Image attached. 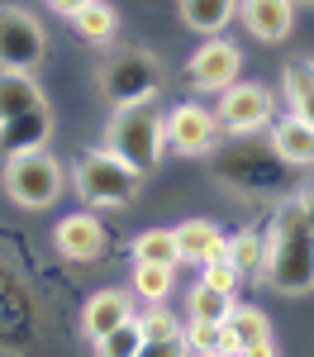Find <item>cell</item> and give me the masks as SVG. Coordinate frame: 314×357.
Segmentation results:
<instances>
[{
    "instance_id": "cell-15",
    "label": "cell",
    "mask_w": 314,
    "mask_h": 357,
    "mask_svg": "<svg viewBox=\"0 0 314 357\" xmlns=\"http://www.w3.org/2000/svg\"><path fill=\"white\" fill-rule=\"evenodd\" d=\"M139 310H134V291H95L91 301L81 305V333L95 343V338H105L110 329H119L124 319H134Z\"/></svg>"
},
{
    "instance_id": "cell-6",
    "label": "cell",
    "mask_w": 314,
    "mask_h": 357,
    "mask_svg": "<svg viewBox=\"0 0 314 357\" xmlns=\"http://www.w3.org/2000/svg\"><path fill=\"white\" fill-rule=\"evenodd\" d=\"M105 148L134 172H157L167 158V138H162V110L152 105H134V110H114L110 129H105Z\"/></svg>"
},
{
    "instance_id": "cell-29",
    "label": "cell",
    "mask_w": 314,
    "mask_h": 357,
    "mask_svg": "<svg viewBox=\"0 0 314 357\" xmlns=\"http://www.w3.org/2000/svg\"><path fill=\"white\" fill-rule=\"evenodd\" d=\"M139 324H143V338H167V333H176V329H181V324L171 319V314L162 310V305H152L148 314H139Z\"/></svg>"
},
{
    "instance_id": "cell-4",
    "label": "cell",
    "mask_w": 314,
    "mask_h": 357,
    "mask_svg": "<svg viewBox=\"0 0 314 357\" xmlns=\"http://www.w3.org/2000/svg\"><path fill=\"white\" fill-rule=\"evenodd\" d=\"M214 176L238 195H285L295 167H285L272 148H253V138H238L233 148H214Z\"/></svg>"
},
{
    "instance_id": "cell-24",
    "label": "cell",
    "mask_w": 314,
    "mask_h": 357,
    "mask_svg": "<svg viewBox=\"0 0 314 357\" xmlns=\"http://www.w3.org/2000/svg\"><path fill=\"white\" fill-rule=\"evenodd\" d=\"M139 348H143L139 314H134V319H124L119 329H110L105 338H95V353H100V357H139Z\"/></svg>"
},
{
    "instance_id": "cell-19",
    "label": "cell",
    "mask_w": 314,
    "mask_h": 357,
    "mask_svg": "<svg viewBox=\"0 0 314 357\" xmlns=\"http://www.w3.org/2000/svg\"><path fill=\"white\" fill-rule=\"evenodd\" d=\"M72 29L81 33L86 43H114V33H119V15H114L110 0H91V5H81L77 15H72Z\"/></svg>"
},
{
    "instance_id": "cell-30",
    "label": "cell",
    "mask_w": 314,
    "mask_h": 357,
    "mask_svg": "<svg viewBox=\"0 0 314 357\" xmlns=\"http://www.w3.org/2000/svg\"><path fill=\"white\" fill-rule=\"evenodd\" d=\"M238 357H276V338H262V343H248V348H238Z\"/></svg>"
},
{
    "instance_id": "cell-31",
    "label": "cell",
    "mask_w": 314,
    "mask_h": 357,
    "mask_svg": "<svg viewBox=\"0 0 314 357\" xmlns=\"http://www.w3.org/2000/svg\"><path fill=\"white\" fill-rule=\"evenodd\" d=\"M81 5H91V0H48V10H57L62 20H72V15H77Z\"/></svg>"
},
{
    "instance_id": "cell-27",
    "label": "cell",
    "mask_w": 314,
    "mask_h": 357,
    "mask_svg": "<svg viewBox=\"0 0 314 357\" xmlns=\"http://www.w3.org/2000/svg\"><path fill=\"white\" fill-rule=\"evenodd\" d=\"M200 281L214 286V291H224V296H233L243 276H238V267H233L228 257H219V262H205V267H200Z\"/></svg>"
},
{
    "instance_id": "cell-33",
    "label": "cell",
    "mask_w": 314,
    "mask_h": 357,
    "mask_svg": "<svg viewBox=\"0 0 314 357\" xmlns=\"http://www.w3.org/2000/svg\"><path fill=\"white\" fill-rule=\"evenodd\" d=\"M205 357H238V353H224V348H219V353H205Z\"/></svg>"
},
{
    "instance_id": "cell-16",
    "label": "cell",
    "mask_w": 314,
    "mask_h": 357,
    "mask_svg": "<svg viewBox=\"0 0 314 357\" xmlns=\"http://www.w3.org/2000/svg\"><path fill=\"white\" fill-rule=\"evenodd\" d=\"M272 153H276L285 167H295V172H310L314 167V124L295 119V114L276 119V124H272Z\"/></svg>"
},
{
    "instance_id": "cell-2",
    "label": "cell",
    "mask_w": 314,
    "mask_h": 357,
    "mask_svg": "<svg viewBox=\"0 0 314 357\" xmlns=\"http://www.w3.org/2000/svg\"><path fill=\"white\" fill-rule=\"evenodd\" d=\"M53 138V105L43 96V86L19 72H0V153L19 158L38 153Z\"/></svg>"
},
{
    "instance_id": "cell-28",
    "label": "cell",
    "mask_w": 314,
    "mask_h": 357,
    "mask_svg": "<svg viewBox=\"0 0 314 357\" xmlns=\"http://www.w3.org/2000/svg\"><path fill=\"white\" fill-rule=\"evenodd\" d=\"M191 348H186V329L167 333V338H143L139 357H186Z\"/></svg>"
},
{
    "instance_id": "cell-18",
    "label": "cell",
    "mask_w": 314,
    "mask_h": 357,
    "mask_svg": "<svg viewBox=\"0 0 314 357\" xmlns=\"http://www.w3.org/2000/svg\"><path fill=\"white\" fill-rule=\"evenodd\" d=\"M281 91H285V105L295 119L314 124V62H290L281 72Z\"/></svg>"
},
{
    "instance_id": "cell-22",
    "label": "cell",
    "mask_w": 314,
    "mask_h": 357,
    "mask_svg": "<svg viewBox=\"0 0 314 357\" xmlns=\"http://www.w3.org/2000/svg\"><path fill=\"white\" fill-rule=\"evenodd\" d=\"M186 310H191V319H200V324H224L228 310H233V296H224V291H214V286L196 281L191 296H186Z\"/></svg>"
},
{
    "instance_id": "cell-11",
    "label": "cell",
    "mask_w": 314,
    "mask_h": 357,
    "mask_svg": "<svg viewBox=\"0 0 314 357\" xmlns=\"http://www.w3.org/2000/svg\"><path fill=\"white\" fill-rule=\"evenodd\" d=\"M243 77V48L238 43H228V38H205L191 62H186V82L205 91V96H219L228 86Z\"/></svg>"
},
{
    "instance_id": "cell-26",
    "label": "cell",
    "mask_w": 314,
    "mask_h": 357,
    "mask_svg": "<svg viewBox=\"0 0 314 357\" xmlns=\"http://www.w3.org/2000/svg\"><path fill=\"white\" fill-rule=\"evenodd\" d=\"M186 348H191V353H219V348H224V353H233V343H228V333H224V324H200V319H191V324H186Z\"/></svg>"
},
{
    "instance_id": "cell-8",
    "label": "cell",
    "mask_w": 314,
    "mask_h": 357,
    "mask_svg": "<svg viewBox=\"0 0 314 357\" xmlns=\"http://www.w3.org/2000/svg\"><path fill=\"white\" fill-rule=\"evenodd\" d=\"M48 57V29L24 5H0V72L33 77Z\"/></svg>"
},
{
    "instance_id": "cell-34",
    "label": "cell",
    "mask_w": 314,
    "mask_h": 357,
    "mask_svg": "<svg viewBox=\"0 0 314 357\" xmlns=\"http://www.w3.org/2000/svg\"><path fill=\"white\" fill-rule=\"evenodd\" d=\"M290 5H314V0H290Z\"/></svg>"
},
{
    "instance_id": "cell-5",
    "label": "cell",
    "mask_w": 314,
    "mask_h": 357,
    "mask_svg": "<svg viewBox=\"0 0 314 357\" xmlns=\"http://www.w3.org/2000/svg\"><path fill=\"white\" fill-rule=\"evenodd\" d=\"M72 191L81 195L91 210H124L143 191V172L119 162L110 148H91L72 167Z\"/></svg>"
},
{
    "instance_id": "cell-17",
    "label": "cell",
    "mask_w": 314,
    "mask_h": 357,
    "mask_svg": "<svg viewBox=\"0 0 314 357\" xmlns=\"http://www.w3.org/2000/svg\"><path fill=\"white\" fill-rule=\"evenodd\" d=\"M176 10H181L186 29H196L205 38H219L238 15V0H176Z\"/></svg>"
},
{
    "instance_id": "cell-3",
    "label": "cell",
    "mask_w": 314,
    "mask_h": 357,
    "mask_svg": "<svg viewBox=\"0 0 314 357\" xmlns=\"http://www.w3.org/2000/svg\"><path fill=\"white\" fill-rule=\"evenodd\" d=\"M95 91L110 110H134V105H152L162 91V62L148 48H119L100 62L95 72Z\"/></svg>"
},
{
    "instance_id": "cell-21",
    "label": "cell",
    "mask_w": 314,
    "mask_h": 357,
    "mask_svg": "<svg viewBox=\"0 0 314 357\" xmlns=\"http://www.w3.org/2000/svg\"><path fill=\"white\" fill-rule=\"evenodd\" d=\"M224 333H228V343H233V353H238V348H248V343L272 338V319H267L257 305H233L228 319H224Z\"/></svg>"
},
{
    "instance_id": "cell-13",
    "label": "cell",
    "mask_w": 314,
    "mask_h": 357,
    "mask_svg": "<svg viewBox=\"0 0 314 357\" xmlns=\"http://www.w3.org/2000/svg\"><path fill=\"white\" fill-rule=\"evenodd\" d=\"M233 20H243L248 38H257V43H281L295 29V5L290 0H238Z\"/></svg>"
},
{
    "instance_id": "cell-23",
    "label": "cell",
    "mask_w": 314,
    "mask_h": 357,
    "mask_svg": "<svg viewBox=\"0 0 314 357\" xmlns=\"http://www.w3.org/2000/svg\"><path fill=\"white\" fill-rule=\"evenodd\" d=\"M228 262L238 267V276H262V234L257 229H238L228 238Z\"/></svg>"
},
{
    "instance_id": "cell-25",
    "label": "cell",
    "mask_w": 314,
    "mask_h": 357,
    "mask_svg": "<svg viewBox=\"0 0 314 357\" xmlns=\"http://www.w3.org/2000/svg\"><path fill=\"white\" fill-rule=\"evenodd\" d=\"M134 262H181L176 257V234L171 229H148V234H139L134 238Z\"/></svg>"
},
{
    "instance_id": "cell-20",
    "label": "cell",
    "mask_w": 314,
    "mask_h": 357,
    "mask_svg": "<svg viewBox=\"0 0 314 357\" xmlns=\"http://www.w3.org/2000/svg\"><path fill=\"white\" fill-rule=\"evenodd\" d=\"M176 291V267L171 262H134V301L162 305Z\"/></svg>"
},
{
    "instance_id": "cell-7",
    "label": "cell",
    "mask_w": 314,
    "mask_h": 357,
    "mask_svg": "<svg viewBox=\"0 0 314 357\" xmlns=\"http://www.w3.org/2000/svg\"><path fill=\"white\" fill-rule=\"evenodd\" d=\"M5 195L19 205V210H48L62 195V167L48 148L38 153H19V158H5Z\"/></svg>"
},
{
    "instance_id": "cell-12",
    "label": "cell",
    "mask_w": 314,
    "mask_h": 357,
    "mask_svg": "<svg viewBox=\"0 0 314 357\" xmlns=\"http://www.w3.org/2000/svg\"><path fill=\"white\" fill-rule=\"evenodd\" d=\"M53 248L67 257V262H100L105 252H110V234H105V224L100 215H91V210H77V215H62L53 224Z\"/></svg>"
},
{
    "instance_id": "cell-32",
    "label": "cell",
    "mask_w": 314,
    "mask_h": 357,
    "mask_svg": "<svg viewBox=\"0 0 314 357\" xmlns=\"http://www.w3.org/2000/svg\"><path fill=\"white\" fill-rule=\"evenodd\" d=\"M295 205H300V215H305V220H310V229H314V181L300 191V200H295Z\"/></svg>"
},
{
    "instance_id": "cell-10",
    "label": "cell",
    "mask_w": 314,
    "mask_h": 357,
    "mask_svg": "<svg viewBox=\"0 0 314 357\" xmlns=\"http://www.w3.org/2000/svg\"><path fill=\"white\" fill-rule=\"evenodd\" d=\"M162 138H167V153L176 158H210L219 148V119L200 100H181L162 110Z\"/></svg>"
},
{
    "instance_id": "cell-14",
    "label": "cell",
    "mask_w": 314,
    "mask_h": 357,
    "mask_svg": "<svg viewBox=\"0 0 314 357\" xmlns=\"http://www.w3.org/2000/svg\"><path fill=\"white\" fill-rule=\"evenodd\" d=\"M176 234V257L191 262V267H205V262H219L228 252V234L210 220H186L171 229Z\"/></svg>"
},
{
    "instance_id": "cell-1",
    "label": "cell",
    "mask_w": 314,
    "mask_h": 357,
    "mask_svg": "<svg viewBox=\"0 0 314 357\" xmlns=\"http://www.w3.org/2000/svg\"><path fill=\"white\" fill-rule=\"evenodd\" d=\"M262 276L281 296H310L314 291V229L300 205H281L272 234L262 238Z\"/></svg>"
},
{
    "instance_id": "cell-9",
    "label": "cell",
    "mask_w": 314,
    "mask_h": 357,
    "mask_svg": "<svg viewBox=\"0 0 314 357\" xmlns=\"http://www.w3.org/2000/svg\"><path fill=\"white\" fill-rule=\"evenodd\" d=\"M214 119H219V134L257 138L262 129L276 124V96H272L262 82H233L228 91H219Z\"/></svg>"
}]
</instances>
